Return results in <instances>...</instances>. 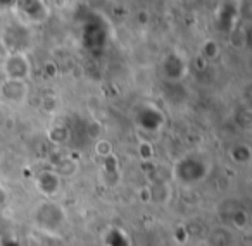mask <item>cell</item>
<instances>
[{
	"label": "cell",
	"mask_w": 252,
	"mask_h": 246,
	"mask_svg": "<svg viewBox=\"0 0 252 246\" xmlns=\"http://www.w3.org/2000/svg\"><path fill=\"white\" fill-rule=\"evenodd\" d=\"M5 74H7V80H12V81L26 80V76L30 74L28 60H26L25 57L21 55V59H19V66H16L14 55L9 57L7 62H5Z\"/></svg>",
	"instance_id": "1"
},
{
	"label": "cell",
	"mask_w": 252,
	"mask_h": 246,
	"mask_svg": "<svg viewBox=\"0 0 252 246\" xmlns=\"http://www.w3.org/2000/svg\"><path fill=\"white\" fill-rule=\"evenodd\" d=\"M38 186H40V191L45 190V186H50L49 191H50V194H54V193L59 191L61 184H59V179H57V176L54 172H42V176H40V179H38Z\"/></svg>",
	"instance_id": "2"
},
{
	"label": "cell",
	"mask_w": 252,
	"mask_h": 246,
	"mask_svg": "<svg viewBox=\"0 0 252 246\" xmlns=\"http://www.w3.org/2000/svg\"><path fill=\"white\" fill-rule=\"evenodd\" d=\"M0 157H2V148H0Z\"/></svg>",
	"instance_id": "3"
}]
</instances>
